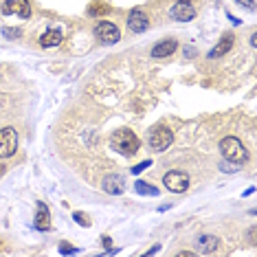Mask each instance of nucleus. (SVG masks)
I'll use <instances>...</instances> for the list:
<instances>
[{
  "instance_id": "1",
  "label": "nucleus",
  "mask_w": 257,
  "mask_h": 257,
  "mask_svg": "<svg viewBox=\"0 0 257 257\" xmlns=\"http://www.w3.org/2000/svg\"><path fill=\"white\" fill-rule=\"evenodd\" d=\"M110 145H112V150L119 152V154L132 156V154H137V152H139V148H141V141H139V137L132 130L121 127V130H116L112 134V141H110Z\"/></svg>"
},
{
  "instance_id": "2",
  "label": "nucleus",
  "mask_w": 257,
  "mask_h": 257,
  "mask_svg": "<svg viewBox=\"0 0 257 257\" xmlns=\"http://www.w3.org/2000/svg\"><path fill=\"white\" fill-rule=\"evenodd\" d=\"M220 152L222 156H224L229 163H235V165H239V163H246L248 161V150L242 145V141L235 137H226L220 141Z\"/></svg>"
},
{
  "instance_id": "3",
  "label": "nucleus",
  "mask_w": 257,
  "mask_h": 257,
  "mask_svg": "<svg viewBox=\"0 0 257 257\" xmlns=\"http://www.w3.org/2000/svg\"><path fill=\"white\" fill-rule=\"evenodd\" d=\"M174 141V134L169 127L165 125H156V127H152L150 134H148V145L154 152H163V150H167L169 145H172Z\"/></svg>"
},
{
  "instance_id": "4",
  "label": "nucleus",
  "mask_w": 257,
  "mask_h": 257,
  "mask_svg": "<svg viewBox=\"0 0 257 257\" xmlns=\"http://www.w3.org/2000/svg\"><path fill=\"white\" fill-rule=\"evenodd\" d=\"M18 150V132L14 127L0 130V159H11Z\"/></svg>"
},
{
  "instance_id": "5",
  "label": "nucleus",
  "mask_w": 257,
  "mask_h": 257,
  "mask_svg": "<svg viewBox=\"0 0 257 257\" xmlns=\"http://www.w3.org/2000/svg\"><path fill=\"white\" fill-rule=\"evenodd\" d=\"M163 185L169 191H174V194H183V191H187V187H189V176L185 172H167L165 178H163Z\"/></svg>"
},
{
  "instance_id": "6",
  "label": "nucleus",
  "mask_w": 257,
  "mask_h": 257,
  "mask_svg": "<svg viewBox=\"0 0 257 257\" xmlns=\"http://www.w3.org/2000/svg\"><path fill=\"white\" fill-rule=\"evenodd\" d=\"M3 14L29 18V16H31V5H29V0H5L3 3Z\"/></svg>"
},
{
  "instance_id": "7",
  "label": "nucleus",
  "mask_w": 257,
  "mask_h": 257,
  "mask_svg": "<svg viewBox=\"0 0 257 257\" xmlns=\"http://www.w3.org/2000/svg\"><path fill=\"white\" fill-rule=\"evenodd\" d=\"M95 33H97V38L101 40L103 44H114V42H119L121 40L119 29H116L112 22H99V25L95 27Z\"/></svg>"
},
{
  "instance_id": "8",
  "label": "nucleus",
  "mask_w": 257,
  "mask_h": 257,
  "mask_svg": "<svg viewBox=\"0 0 257 257\" xmlns=\"http://www.w3.org/2000/svg\"><path fill=\"white\" fill-rule=\"evenodd\" d=\"M101 189L110 196H121L125 189V180H123V176H119V174H110V176L101 180Z\"/></svg>"
},
{
  "instance_id": "9",
  "label": "nucleus",
  "mask_w": 257,
  "mask_h": 257,
  "mask_svg": "<svg viewBox=\"0 0 257 257\" xmlns=\"http://www.w3.org/2000/svg\"><path fill=\"white\" fill-rule=\"evenodd\" d=\"M148 27H150V20L141 9H132L130 14H127V29H130L132 33H143Z\"/></svg>"
},
{
  "instance_id": "10",
  "label": "nucleus",
  "mask_w": 257,
  "mask_h": 257,
  "mask_svg": "<svg viewBox=\"0 0 257 257\" xmlns=\"http://www.w3.org/2000/svg\"><path fill=\"white\" fill-rule=\"evenodd\" d=\"M169 16H172L174 20H178V22H189V20H194L196 18V9L191 7L189 3H178L172 7V11H169Z\"/></svg>"
},
{
  "instance_id": "11",
  "label": "nucleus",
  "mask_w": 257,
  "mask_h": 257,
  "mask_svg": "<svg viewBox=\"0 0 257 257\" xmlns=\"http://www.w3.org/2000/svg\"><path fill=\"white\" fill-rule=\"evenodd\" d=\"M176 49H178V42H176V40H174V38H165V40H161V42L154 44V49H152V55H154L156 60H161V57L172 55Z\"/></svg>"
},
{
  "instance_id": "12",
  "label": "nucleus",
  "mask_w": 257,
  "mask_h": 257,
  "mask_svg": "<svg viewBox=\"0 0 257 257\" xmlns=\"http://www.w3.org/2000/svg\"><path fill=\"white\" fill-rule=\"evenodd\" d=\"M33 226H36L38 231H49L51 229V213H49V207H46L44 202H38V211H36Z\"/></svg>"
},
{
  "instance_id": "13",
  "label": "nucleus",
  "mask_w": 257,
  "mask_h": 257,
  "mask_svg": "<svg viewBox=\"0 0 257 257\" xmlns=\"http://www.w3.org/2000/svg\"><path fill=\"white\" fill-rule=\"evenodd\" d=\"M218 246H220V239L215 235H200L196 239V248H198V253H202V255L213 253V250H218Z\"/></svg>"
},
{
  "instance_id": "14",
  "label": "nucleus",
  "mask_w": 257,
  "mask_h": 257,
  "mask_svg": "<svg viewBox=\"0 0 257 257\" xmlns=\"http://www.w3.org/2000/svg\"><path fill=\"white\" fill-rule=\"evenodd\" d=\"M233 42H235V38H233L231 33H226V36L222 38L218 44H215V49H213V51H209V57H211V60H215V57H220V55L229 53L231 46H233Z\"/></svg>"
},
{
  "instance_id": "15",
  "label": "nucleus",
  "mask_w": 257,
  "mask_h": 257,
  "mask_svg": "<svg viewBox=\"0 0 257 257\" xmlns=\"http://www.w3.org/2000/svg\"><path fill=\"white\" fill-rule=\"evenodd\" d=\"M40 44L44 46V49H51V46H57L62 44V31H46L42 33V38H40Z\"/></svg>"
},
{
  "instance_id": "16",
  "label": "nucleus",
  "mask_w": 257,
  "mask_h": 257,
  "mask_svg": "<svg viewBox=\"0 0 257 257\" xmlns=\"http://www.w3.org/2000/svg\"><path fill=\"white\" fill-rule=\"evenodd\" d=\"M134 191H137V194H141V196H159V189H156L154 185H150V183H143V180H137Z\"/></svg>"
},
{
  "instance_id": "17",
  "label": "nucleus",
  "mask_w": 257,
  "mask_h": 257,
  "mask_svg": "<svg viewBox=\"0 0 257 257\" xmlns=\"http://www.w3.org/2000/svg\"><path fill=\"white\" fill-rule=\"evenodd\" d=\"M110 11V7L106 3H101V0H95V3L88 7V16H92V18H97V16H106Z\"/></svg>"
},
{
  "instance_id": "18",
  "label": "nucleus",
  "mask_w": 257,
  "mask_h": 257,
  "mask_svg": "<svg viewBox=\"0 0 257 257\" xmlns=\"http://www.w3.org/2000/svg\"><path fill=\"white\" fill-rule=\"evenodd\" d=\"M73 218H75V222H79V224L81 226H90V218H88V215H84V213H73Z\"/></svg>"
},
{
  "instance_id": "19",
  "label": "nucleus",
  "mask_w": 257,
  "mask_h": 257,
  "mask_svg": "<svg viewBox=\"0 0 257 257\" xmlns=\"http://www.w3.org/2000/svg\"><path fill=\"white\" fill-rule=\"evenodd\" d=\"M60 253H62V255H77V253H79V248L68 246V244H62V246H60Z\"/></svg>"
},
{
  "instance_id": "20",
  "label": "nucleus",
  "mask_w": 257,
  "mask_h": 257,
  "mask_svg": "<svg viewBox=\"0 0 257 257\" xmlns=\"http://www.w3.org/2000/svg\"><path fill=\"white\" fill-rule=\"evenodd\" d=\"M150 165H152V161H143V163H139V165H134V167L130 169V172H132V174H141L143 169H148Z\"/></svg>"
},
{
  "instance_id": "21",
  "label": "nucleus",
  "mask_w": 257,
  "mask_h": 257,
  "mask_svg": "<svg viewBox=\"0 0 257 257\" xmlns=\"http://www.w3.org/2000/svg\"><path fill=\"white\" fill-rule=\"evenodd\" d=\"M5 38H20V29H3Z\"/></svg>"
},
{
  "instance_id": "22",
  "label": "nucleus",
  "mask_w": 257,
  "mask_h": 257,
  "mask_svg": "<svg viewBox=\"0 0 257 257\" xmlns=\"http://www.w3.org/2000/svg\"><path fill=\"white\" fill-rule=\"evenodd\" d=\"M103 246L108 248V253H119L116 248H112V239H110L108 235H103Z\"/></svg>"
},
{
  "instance_id": "23",
  "label": "nucleus",
  "mask_w": 257,
  "mask_h": 257,
  "mask_svg": "<svg viewBox=\"0 0 257 257\" xmlns=\"http://www.w3.org/2000/svg\"><path fill=\"white\" fill-rule=\"evenodd\" d=\"M242 7H246V9H253L255 7V0H237Z\"/></svg>"
},
{
  "instance_id": "24",
  "label": "nucleus",
  "mask_w": 257,
  "mask_h": 257,
  "mask_svg": "<svg viewBox=\"0 0 257 257\" xmlns=\"http://www.w3.org/2000/svg\"><path fill=\"white\" fill-rule=\"evenodd\" d=\"M159 250H161V246H152L150 250H145V255H156Z\"/></svg>"
},
{
  "instance_id": "25",
  "label": "nucleus",
  "mask_w": 257,
  "mask_h": 257,
  "mask_svg": "<svg viewBox=\"0 0 257 257\" xmlns=\"http://www.w3.org/2000/svg\"><path fill=\"white\" fill-rule=\"evenodd\" d=\"M248 239H250V244H255V226L248 231Z\"/></svg>"
},
{
  "instance_id": "26",
  "label": "nucleus",
  "mask_w": 257,
  "mask_h": 257,
  "mask_svg": "<svg viewBox=\"0 0 257 257\" xmlns=\"http://www.w3.org/2000/svg\"><path fill=\"white\" fill-rule=\"evenodd\" d=\"M185 55H187V57H189V55H196V51L191 49V46H187V49H185Z\"/></svg>"
},
{
  "instance_id": "27",
  "label": "nucleus",
  "mask_w": 257,
  "mask_h": 257,
  "mask_svg": "<svg viewBox=\"0 0 257 257\" xmlns=\"http://www.w3.org/2000/svg\"><path fill=\"white\" fill-rule=\"evenodd\" d=\"M3 174H5V165H3V163H0V176H3Z\"/></svg>"
},
{
  "instance_id": "28",
  "label": "nucleus",
  "mask_w": 257,
  "mask_h": 257,
  "mask_svg": "<svg viewBox=\"0 0 257 257\" xmlns=\"http://www.w3.org/2000/svg\"><path fill=\"white\" fill-rule=\"evenodd\" d=\"M180 3H191V0H180Z\"/></svg>"
}]
</instances>
